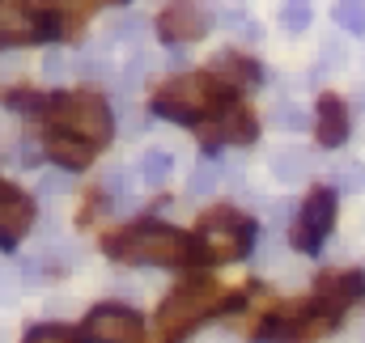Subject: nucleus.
<instances>
[{"mask_svg": "<svg viewBox=\"0 0 365 343\" xmlns=\"http://www.w3.org/2000/svg\"><path fill=\"white\" fill-rule=\"evenodd\" d=\"M106 255L123 258V263H153V267H182V263H195V238H187L175 225H162V221H145V225H132V229H119L106 238Z\"/></svg>", "mask_w": 365, "mask_h": 343, "instance_id": "obj_1", "label": "nucleus"}, {"mask_svg": "<svg viewBox=\"0 0 365 343\" xmlns=\"http://www.w3.org/2000/svg\"><path fill=\"white\" fill-rule=\"evenodd\" d=\"M225 102H230L225 81H217L208 73H182L153 93V115H162L170 123H200V119H212L217 110H225Z\"/></svg>", "mask_w": 365, "mask_h": 343, "instance_id": "obj_2", "label": "nucleus"}, {"mask_svg": "<svg viewBox=\"0 0 365 343\" xmlns=\"http://www.w3.org/2000/svg\"><path fill=\"white\" fill-rule=\"evenodd\" d=\"M47 119L81 140H90L93 149H102L110 136H115V115L110 106L102 102V93L93 89H77V93H60L47 102Z\"/></svg>", "mask_w": 365, "mask_h": 343, "instance_id": "obj_3", "label": "nucleus"}, {"mask_svg": "<svg viewBox=\"0 0 365 343\" xmlns=\"http://www.w3.org/2000/svg\"><path fill=\"white\" fill-rule=\"evenodd\" d=\"M225 305H230V292H225L221 284H212V280H187V284H179V288L162 301L158 327H162V335H182V331H191L195 322L212 318V314L225 310Z\"/></svg>", "mask_w": 365, "mask_h": 343, "instance_id": "obj_4", "label": "nucleus"}, {"mask_svg": "<svg viewBox=\"0 0 365 343\" xmlns=\"http://www.w3.org/2000/svg\"><path fill=\"white\" fill-rule=\"evenodd\" d=\"M251 246H255V225L242 221V216H234V212L204 216V225L195 233V250L208 263H234V258L247 255Z\"/></svg>", "mask_w": 365, "mask_h": 343, "instance_id": "obj_5", "label": "nucleus"}, {"mask_svg": "<svg viewBox=\"0 0 365 343\" xmlns=\"http://www.w3.org/2000/svg\"><path fill=\"white\" fill-rule=\"evenodd\" d=\"M331 225H336V191L319 186V191H310V199L302 204V212L293 221V246L302 255H319V246L327 242Z\"/></svg>", "mask_w": 365, "mask_h": 343, "instance_id": "obj_6", "label": "nucleus"}, {"mask_svg": "<svg viewBox=\"0 0 365 343\" xmlns=\"http://www.w3.org/2000/svg\"><path fill=\"white\" fill-rule=\"evenodd\" d=\"M51 26L21 0H0V47H26L47 38Z\"/></svg>", "mask_w": 365, "mask_h": 343, "instance_id": "obj_7", "label": "nucleus"}, {"mask_svg": "<svg viewBox=\"0 0 365 343\" xmlns=\"http://www.w3.org/2000/svg\"><path fill=\"white\" fill-rule=\"evenodd\" d=\"M86 335L93 343H140V318L123 305H98L86 318Z\"/></svg>", "mask_w": 365, "mask_h": 343, "instance_id": "obj_8", "label": "nucleus"}, {"mask_svg": "<svg viewBox=\"0 0 365 343\" xmlns=\"http://www.w3.org/2000/svg\"><path fill=\"white\" fill-rule=\"evenodd\" d=\"M365 297V275L357 271H336V275H323L319 280V288H314V310L319 314H327V318H336V314H344L353 301H361Z\"/></svg>", "mask_w": 365, "mask_h": 343, "instance_id": "obj_9", "label": "nucleus"}, {"mask_svg": "<svg viewBox=\"0 0 365 343\" xmlns=\"http://www.w3.org/2000/svg\"><path fill=\"white\" fill-rule=\"evenodd\" d=\"M30 229H34V199L9 182H0V246H13Z\"/></svg>", "mask_w": 365, "mask_h": 343, "instance_id": "obj_10", "label": "nucleus"}, {"mask_svg": "<svg viewBox=\"0 0 365 343\" xmlns=\"http://www.w3.org/2000/svg\"><path fill=\"white\" fill-rule=\"evenodd\" d=\"M204 30H208V26H204V13H200V4H191V0L166 4L162 17H158V34H162L166 43H191V38H200Z\"/></svg>", "mask_w": 365, "mask_h": 343, "instance_id": "obj_11", "label": "nucleus"}, {"mask_svg": "<svg viewBox=\"0 0 365 343\" xmlns=\"http://www.w3.org/2000/svg\"><path fill=\"white\" fill-rule=\"evenodd\" d=\"M43 153L60 166V170H86L93 162V144L90 140H81V136H73V132H51L47 140H43Z\"/></svg>", "mask_w": 365, "mask_h": 343, "instance_id": "obj_12", "label": "nucleus"}, {"mask_svg": "<svg viewBox=\"0 0 365 343\" xmlns=\"http://www.w3.org/2000/svg\"><path fill=\"white\" fill-rule=\"evenodd\" d=\"M314 136H319V144H323V149H340V144L349 140V110H344V102H340V97H331V93H323V97H319Z\"/></svg>", "mask_w": 365, "mask_h": 343, "instance_id": "obj_13", "label": "nucleus"}, {"mask_svg": "<svg viewBox=\"0 0 365 343\" xmlns=\"http://www.w3.org/2000/svg\"><path fill=\"white\" fill-rule=\"evenodd\" d=\"M255 136H259V127H255V119H251L242 106H230V110L221 115L217 132H212V140H217V144H251Z\"/></svg>", "mask_w": 365, "mask_h": 343, "instance_id": "obj_14", "label": "nucleus"}, {"mask_svg": "<svg viewBox=\"0 0 365 343\" xmlns=\"http://www.w3.org/2000/svg\"><path fill=\"white\" fill-rule=\"evenodd\" d=\"M212 77L225 81V85H255V81H259V68H255L251 60L234 56V51H221V56L212 60Z\"/></svg>", "mask_w": 365, "mask_h": 343, "instance_id": "obj_15", "label": "nucleus"}, {"mask_svg": "<svg viewBox=\"0 0 365 343\" xmlns=\"http://www.w3.org/2000/svg\"><path fill=\"white\" fill-rule=\"evenodd\" d=\"M272 174L284 182V186L302 182V178L310 174V153H306V149H280V153L272 157Z\"/></svg>", "mask_w": 365, "mask_h": 343, "instance_id": "obj_16", "label": "nucleus"}, {"mask_svg": "<svg viewBox=\"0 0 365 343\" xmlns=\"http://www.w3.org/2000/svg\"><path fill=\"white\" fill-rule=\"evenodd\" d=\"M170 174H175V157H170L166 149H149V153L140 157V182H149V186H166Z\"/></svg>", "mask_w": 365, "mask_h": 343, "instance_id": "obj_17", "label": "nucleus"}, {"mask_svg": "<svg viewBox=\"0 0 365 343\" xmlns=\"http://www.w3.org/2000/svg\"><path fill=\"white\" fill-rule=\"evenodd\" d=\"M327 327H331V318H327V314L306 318V322H293V327H284V331H280V343H319L323 335H327Z\"/></svg>", "mask_w": 365, "mask_h": 343, "instance_id": "obj_18", "label": "nucleus"}, {"mask_svg": "<svg viewBox=\"0 0 365 343\" xmlns=\"http://www.w3.org/2000/svg\"><path fill=\"white\" fill-rule=\"evenodd\" d=\"M331 17H336L340 30H349V34H365V0H340Z\"/></svg>", "mask_w": 365, "mask_h": 343, "instance_id": "obj_19", "label": "nucleus"}, {"mask_svg": "<svg viewBox=\"0 0 365 343\" xmlns=\"http://www.w3.org/2000/svg\"><path fill=\"white\" fill-rule=\"evenodd\" d=\"M212 191H217V162H200V166L191 170L187 195H191V199H204V195H212Z\"/></svg>", "mask_w": 365, "mask_h": 343, "instance_id": "obj_20", "label": "nucleus"}, {"mask_svg": "<svg viewBox=\"0 0 365 343\" xmlns=\"http://www.w3.org/2000/svg\"><path fill=\"white\" fill-rule=\"evenodd\" d=\"M331 178H336V191H344V195L365 191V166H361V162H344V166H336Z\"/></svg>", "mask_w": 365, "mask_h": 343, "instance_id": "obj_21", "label": "nucleus"}, {"mask_svg": "<svg viewBox=\"0 0 365 343\" xmlns=\"http://www.w3.org/2000/svg\"><path fill=\"white\" fill-rule=\"evenodd\" d=\"M102 195H110L106 204H110L115 212H123V208L132 204V186H128V178H123L119 170H110L106 178H102Z\"/></svg>", "mask_w": 365, "mask_h": 343, "instance_id": "obj_22", "label": "nucleus"}, {"mask_svg": "<svg viewBox=\"0 0 365 343\" xmlns=\"http://www.w3.org/2000/svg\"><path fill=\"white\" fill-rule=\"evenodd\" d=\"M145 26H149V21H145L140 13H123V17L110 21V34L123 38V43H140V38H145Z\"/></svg>", "mask_w": 365, "mask_h": 343, "instance_id": "obj_23", "label": "nucleus"}, {"mask_svg": "<svg viewBox=\"0 0 365 343\" xmlns=\"http://www.w3.org/2000/svg\"><path fill=\"white\" fill-rule=\"evenodd\" d=\"M26 343H81V335L68 331V327H60V322H47V327H30Z\"/></svg>", "mask_w": 365, "mask_h": 343, "instance_id": "obj_24", "label": "nucleus"}, {"mask_svg": "<svg viewBox=\"0 0 365 343\" xmlns=\"http://www.w3.org/2000/svg\"><path fill=\"white\" fill-rule=\"evenodd\" d=\"M68 73H77V60H73V56H64V51H51V56L43 60V77H47V81H56V85H60Z\"/></svg>", "mask_w": 365, "mask_h": 343, "instance_id": "obj_25", "label": "nucleus"}, {"mask_svg": "<svg viewBox=\"0 0 365 343\" xmlns=\"http://www.w3.org/2000/svg\"><path fill=\"white\" fill-rule=\"evenodd\" d=\"M68 186H73V182H68V174H64V170L47 174V178L38 182V199H43V204H60V199L68 195Z\"/></svg>", "mask_w": 365, "mask_h": 343, "instance_id": "obj_26", "label": "nucleus"}, {"mask_svg": "<svg viewBox=\"0 0 365 343\" xmlns=\"http://www.w3.org/2000/svg\"><path fill=\"white\" fill-rule=\"evenodd\" d=\"M280 21H284V30H289V34H302V30L310 26V9H306L302 0H293V4L280 13Z\"/></svg>", "mask_w": 365, "mask_h": 343, "instance_id": "obj_27", "label": "nucleus"}, {"mask_svg": "<svg viewBox=\"0 0 365 343\" xmlns=\"http://www.w3.org/2000/svg\"><path fill=\"white\" fill-rule=\"evenodd\" d=\"M272 123H280L284 132H297V127H306V110H302V106H276Z\"/></svg>", "mask_w": 365, "mask_h": 343, "instance_id": "obj_28", "label": "nucleus"}, {"mask_svg": "<svg viewBox=\"0 0 365 343\" xmlns=\"http://www.w3.org/2000/svg\"><path fill=\"white\" fill-rule=\"evenodd\" d=\"M336 68H344V47H340V43H327V47H323V64L314 68V77H327V73H336Z\"/></svg>", "mask_w": 365, "mask_h": 343, "instance_id": "obj_29", "label": "nucleus"}, {"mask_svg": "<svg viewBox=\"0 0 365 343\" xmlns=\"http://www.w3.org/2000/svg\"><path fill=\"white\" fill-rule=\"evenodd\" d=\"M9 166H17V170H30V166H38V149H34L30 140H21V144L9 153Z\"/></svg>", "mask_w": 365, "mask_h": 343, "instance_id": "obj_30", "label": "nucleus"}, {"mask_svg": "<svg viewBox=\"0 0 365 343\" xmlns=\"http://www.w3.org/2000/svg\"><path fill=\"white\" fill-rule=\"evenodd\" d=\"M77 73H86V77H102V73H106V60H102V51H86V56L77 60Z\"/></svg>", "mask_w": 365, "mask_h": 343, "instance_id": "obj_31", "label": "nucleus"}, {"mask_svg": "<svg viewBox=\"0 0 365 343\" xmlns=\"http://www.w3.org/2000/svg\"><path fill=\"white\" fill-rule=\"evenodd\" d=\"M13 301V280H9V271H0V305H9Z\"/></svg>", "mask_w": 365, "mask_h": 343, "instance_id": "obj_32", "label": "nucleus"}, {"mask_svg": "<svg viewBox=\"0 0 365 343\" xmlns=\"http://www.w3.org/2000/svg\"><path fill=\"white\" fill-rule=\"evenodd\" d=\"M51 4H56V9H68V13H81L90 0H51Z\"/></svg>", "mask_w": 365, "mask_h": 343, "instance_id": "obj_33", "label": "nucleus"}, {"mask_svg": "<svg viewBox=\"0 0 365 343\" xmlns=\"http://www.w3.org/2000/svg\"><path fill=\"white\" fill-rule=\"evenodd\" d=\"M98 4H115V0H98Z\"/></svg>", "mask_w": 365, "mask_h": 343, "instance_id": "obj_34", "label": "nucleus"}]
</instances>
